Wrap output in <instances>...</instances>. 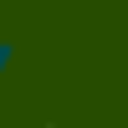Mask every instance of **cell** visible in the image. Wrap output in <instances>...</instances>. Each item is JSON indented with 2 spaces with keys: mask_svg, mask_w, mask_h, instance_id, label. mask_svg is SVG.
Wrapping results in <instances>:
<instances>
[{
  "mask_svg": "<svg viewBox=\"0 0 128 128\" xmlns=\"http://www.w3.org/2000/svg\"><path fill=\"white\" fill-rule=\"evenodd\" d=\"M10 62H16V46H10V41H0V77L10 72Z\"/></svg>",
  "mask_w": 128,
  "mask_h": 128,
  "instance_id": "6da1fadb",
  "label": "cell"
}]
</instances>
